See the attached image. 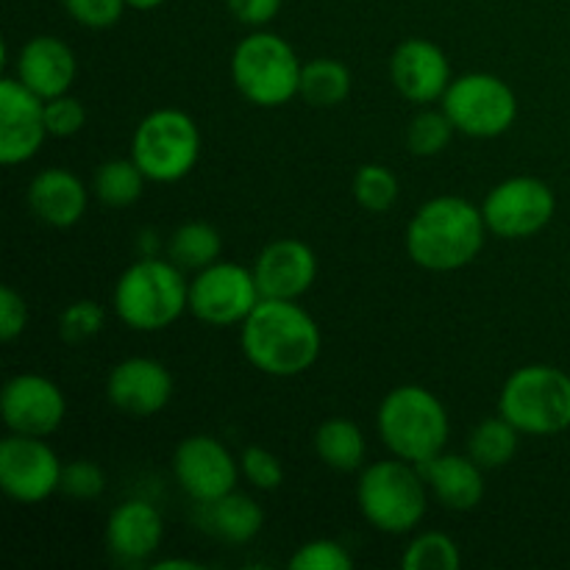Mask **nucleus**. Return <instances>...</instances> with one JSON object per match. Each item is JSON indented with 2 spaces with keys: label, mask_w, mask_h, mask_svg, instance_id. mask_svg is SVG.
Wrapping results in <instances>:
<instances>
[{
  "label": "nucleus",
  "mask_w": 570,
  "mask_h": 570,
  "mask_svg": "<svg viewBox=\"0 0 570 570\" xmlns=\"http://www.w3.org/2000/svg\"><path fill=\"white\" fill-rule=\"evenodd\" d=\"M351 193H354V200L365 212H373V215H384L395 206L401 195V181L387 165H362L360 170L354 173V181H351Z\"/></svg>",
  "instance_id": "nucleus-29"
},
{
  "label": "nucleus",
  "mask_w": 570,
  "mask_h": 570,
  "mask_svg": "<svg viewBox=\"0 0 570 570\" xmlns=\"http://www.w3.org/2000/svg\"><path fill=\"white\" fill-rule=\"evenodd\" d=\"M376 432L390 454L423 465L445 451L451 434L449 410L432 390L401 384L379 404Z\"/></svg>",
  "instance_id": "nucleus-4"
},
{
  "label": "nucleus",
  "mask_w": 570,
  "mask_h": 570,
  "mask_svg": "<svg viewBox=\"0 0 570 570\" xmlns=\"http://www.w3.org/2000/svg\"><path fill=\"white\" fill-rule=\"evenodd\" d=\"M488 234L482 206L462 195H438L412 215L406 254L429 273H454L482 254Z\"/></svg>",
  "instance_id": "nucleus-2"
},
{
  "label": "nucleus",
  "mask_w": 570,
  "mask_h": 570,
  "mask_svg": "<svg viewBox=\"0 0 570 570\" xmlns=\"http://www.w3.org/2000/svg\"><path fill=\"white\" fill-rule=\"evenodd\" d=\"M356 504L362 518L382 534H410L429 510V484L421 465L401 456L362 468L356 482Z\"/></svg>",
  "instance_id": "nucleus-5"
},
{
  "label": "nucleus",
  "mask_w": 570,
  "mask_h": 570,
  "mask_svg": "<svg viewBox=\"0 0 570 570\" xmlns=\"http://www.w3.org/2000/svg\"><path fill=\"white\" fill-rule=\"evenodd\" d=\"M462 566L460 546L445 532H421L401 557L404 570H456Z\"/></svg>",
  "instance_id": "nucleus-30"
},
{
  "label": "nucleus",
  "mask_w": 570,
  "mask_h": 570,
  "mask_svg": "<svg viewBox=\"0 0 570 570\" xmlns=\"http://www.w3.org/2000/svg\"><path fill=\"white\" fill-rule=\"evenodd\" d=\"M28 328V304L14 287L0 289V340L14 343Z\"/></svg>",
  "instance_id": "nucleus-38"
},
{
  "label": "nucleus",
  "mask_w": 570,
  "mask_h": 570,
  "mask_svg": "<svg viewBox=\"0 0 570 570\" xmlns=\"http://www.w3.org/2000/svg\"><path fill=\"white\" fill-rule=\"evenodd\" d=\"M106 326V309L98 301H72L59 315V337L70 345H81L98 337Z\"/></svg>",
  "instance_id": "nucleus-32"
},
{
  "label": "nucleus",
  "mask_w": 570,
  "mask_h": 570,
  "mask_svg": "<svg viewBox=\"0 0 570 570\" xmlns=\"http://www.w3.org/2000/svg\"><path fill=\"white\" fill-rule=\"evenodd\" d=\"M518 443H521V432L507 417H484L482 423H476L471 438H468V454L484 471H499V468L510 465L515 460Z\"/></svg>",
  "instance_id": "nucleus-27"
},
{
  "label": "nucleus",
  "mask_w": 570,
  "mask_h": 570,
  "mask_svg": "<svg viewBox=\"0 0 570 570\" xmlns=\"http://www.w3.org/2000/svg\"><path fill=\"white\" fill-rule=\"evenodd\" d=\"M200 128L187 111L154 109L139 120L131 137V159L154 184H176L195 170L200 159Z\"/></svg>",
  "instance_id": "nucleus-8"
},
{
  "label": "nucleus",
  "mask_w": 570,
  "mask_h": 570,
  "mask_svg": "<svg viewBox=\"0 0 570 570\" xmlns=\"http://www.w3.org/2000/svg\"><path fill=\"white\" fill-rule=\"evenodd\" d=\"M145 173L134 159H109L98 165L92 176V193L95 198L111 209H126L134 206L145 193Z\"/></svg>",
  "instance_id": "nucleus-28"
},
{
  "label": "nucleus",
  "mask_w": 570,
  "mask_h": 570,
  "mask_svg": "<svg viewBox=\"0 0 570 570\" xmlns=\"http://www.w3.org/2000/svg\"><path fill=\"white\" fill-rule=\"evenodd\" d=\"M128 9H137V11H154L159 6H165L167 0H126Z\"/></svg>",
  "instance_id": "nucleus-41"
},
{
  "label": "nucleus",
  "mask_w": 570,
  "mask_h": 570,
  "mask_svg": "<svg viewBox=\"0 0 570 570\" xmlns=\"http://www.w3.org/2000/svg\"><path fill=\"white\" fill-rule=\"evenodd\" d=\"M0 415L9 432L50 438L67 417V399L53 379L42 373H17L3 384Z\"/></svg>",
  "instance_id": "nucleus-14"
},
{
  "label": "nucleus",
  "mask_w": 570,
  "mask_h": 570,
  "mask_svg": "<svg viewBox=\"0 0 570 570\" xmlns=\"http://www.w3.org/2000/svg\"><path fill=\"white\" fill-rule=\"evenodd\" d=\"M243 354L256 371L273 379H295L312 371L323 351L315 317L295 301L262 298L239 326Z\"/></svg>",
  "instance_id": "nucleus-1"
},
{
  "label": "nucleus",
  "mask_w": 570,
  "mask_h": 570,
  "mask_svg": "<svg viewBox=\"0 0 570 570\" xmlns=\"http://www.w3.org/2000/svg\"><path fill=\"white\" fill-rule=\"evenodd\" d=\"M45 100L17 76L0 81V161L17 167L31 161L48 139Z\"/></svg>",
  "instance_id": "nucleus-15"
},
{
  "label": "nucleus",
  "mask_w": 570,
  "mask_h": 570,
  "mask_svg": "<svg viewBox=\"0 0 570 570\" xmlns=\"http://www.w3.org/2000/svg\"><path fill=\"white\" fill-rule=\"evenodd\" d=\"M456 134L454 122L449 120L443 109H426L423 106L406 126V148L412 156L432 159L440 156L451 145V137Z\"/></svg>",
  "instance_id": "nucleus-31"
},
{
  "label": "nucleus",
  "mask_w": 570,
  "mask_h": 570,
  "mask_svg": "<svg viewBox=\"0 0 570 570\" xmlns=\"http://www.w3.org/2000/svg\"><path fill=\"white\" fill-rule=\"evenodd\" d=\"M173 373L150 356H128L106 376V399L128 417H154L173 401Z\"/></svg>",
  "instance_id": "nucleus-16"
},
{
  "label": "nucleus",
  "mask_w": 570,
  "mask_h": 570,
  "mask_svg": "<svg viewBox=\"0 0 570 570\" xmlns=\"http://www.w3.org/2000/svg\"><path fill=\"white\" fill-rule=\"evenodd\" d=\"M61 6L70 14V20H76L83 28H92V31L117 26L122 11L128 9L126 0H61Z\"/></svg>",
  "instance_id": "nucleus-37"
},
{
  "label": "nucleus",
  "mask_w": 570,
  "mask_h": 570,
  "mask_svg": "<svg viewBox=\"0 0 570 570\" xmlns=\"http://www.w3.org/2000/svg\"><path fill=\"white\" fill-rule=\"evenodd\" d=\"M223 256V234L212 223H181L167 239V259L181 271H204Z\"/></svg>",
  "instance_id": "nucleus-26"
},
{
  "label": "nucleus",
  "mask_w": 570,
  "mask_h": 570,
  "mask_svg": "<svg viewBox=\"0 0 570 570\" xmlns=\"http://www.w3.org/2000/svg\"><path fill=\"white\" fill-rule=\"evenodd\" d=\"M482 215L493 237L529 239L554 220L557 195L543 178L512 176L484 195Z\"/></svg>",
  "instance_id": "nucleus-10"
},
{
  "label": "nucleus",
  "mask_w": 570,
  "mask_h": 570,
  "mask_svg": "<svg viewBox=\"0 0 570 570\" xmlns=\"http://www.w3.org/2000/svg\"><path fill=\"white\" fill-rule=\"evenodd\" d=\"M315 454L337 473H354L365 465L367 440L351 417H328L315 432Z\"/></svg>",
  "instance_id": "nucleus-24"
},
{
  "label": "nucleus",
  "mask_w": 570,
  "mask_h": 570,
  "mask_svg": "<svg viewBox=\"0 0 570 570\" xmlns=\"http://www.w3.org/2000/svg\"><path fill=\"white\" fill-rule=\"evenodd\" d=\"M111 306L131 332H165L189 312V282L176 262L142 256L120 273Z\"/></svg>",
  "instance_id": "nucleus-3"
},
{
  "label": "nucleus",
  "mask_w": 570,
  "mask_h": 570,
  "mask_svg": "<svg viewBox=\"0 0 570 570\" xmlns=\"http://www.w3.org/2000/svg\"><path fill=\"white\" fill-rule=\"evenodd\" d=\"M354 78L343 61L332 59V56H317V59L304 61L301 67V87L298 98L315 109H332L340 106L351 95Z\"/></svg>",
  "instance_id": "nucleus-25"
},
{
  "label": "nucleus",
  "mask_w": 570,
  "mask_h": 570,
  "mask_svg": "<svg viewBox=\"0 0 570 570\" xmlns=\"http://www.w3.org/2000/svg\"><path fill=\"white\" fill-rule=\"evenodd\" d=\"M28 206L45 226L72 228L87 215L89 189L67 167H45L28 184Z\"/></svg>",
  "instance_id": "nucleus-21"
},
{
  "label": "nucleus",
  "mask_w": 570,
  "mask_h": 570,
  "mask_svg": "<svg viewBox=\"0 0 570 570\" xmlns=\"http://www.w3.org/2000/svg\"><path fill=\"white\" fill-rule=\"evenodd\" d=\"M14 76L42 100L70 92L78 76V61L70 45L50 33L31 37L14 59Z\"/></svg>",
  "instance_id": "nucleus-19"
},
{
  "label": "nucleus",
  "mask_w": 570,
  "mask_h": 570,
  "mask_svg": "<svg viewBox=\"0 0 570 570\" xmlns=\"http://www.w3.org/2000/svg\"><path fill=\"white\" fill-rule=\"evenodd\" d=\"M262 301L254 267L217 259L215 265L195 271L189 282V312L206 326H243L245 317Z\"/></svg>",
  "instance_id": "nucleus-11"
},
{
  "label": "nucleus",
  "mask_w": 570,
  "mask_h": 570,
  "mask_svg": "<svg viewBox=\"0 0 570 570\" xmlns=\"http://www.w3.org/2000/svg\"><path fill=\"white\" fill-rule=\"evenodd\" d=\"M45 126H48L50 137H76L83 126H87V106L70 92L56 95V98L45 100Z\"/></svg>",
  "instance_id": "nucleus-36"
},
{
  "label": "nucleus",
  "mask_w": 570,
  "mask_h": 570,
  "mask_svg": "<svg viewBox=\"0 0 570 570\" xmlns=\"http://www.w3.org/2000/svg\"><path fill=\"white\" fill-rule=\"evenodd\" d=\"M289 568L293 570H351L354 568V557L348 554L343 543L328 538L309 540L301 546L293 557H289Z\"/></svg>",
  "instance_id": "nucleus-33"
},
{
  "label": "nucleus",
  "mask_w": 570,
  "mask_h": 570,
  "mask_svg": "<svg viewBox=\"0 0 570 570\" xmlns=\"http://www.w3.org/2000/svg\"><path fill=\"white\" fill-rule=\"evenodd\" d=\"M106 490V473L92 460H72L61 471L59 493L70 495L76 501H95Z\"/></svg>",
  "instance_id": "nucleus-35"
},
{
  "label": "nucleus",
  "mask_w": 570,
  "mask_h": 570,
  "mask_svg": "<svg viewBox=\"0 0 570 570\" xmlns=\"http://www.w3.org/2000/svg\"><path fill=\"white\" fill-rule=\"evenodd\" d=\"M429 493L438 499L440 507L451 512H471L482 504L488 493L484 468L471 454H443L432 456L421 465Z\"/></svg>",
  "instance_id": "nucleus-22"
},
{
  "label": "nucleus",
  "mask_w": 570,
  "mask_h": 570,
  "mask_svg": "<svg viewBox=\"0 0 570 570\" xmlns=\"http://www.w3.org/2000/svg\"><path fill=\"white\" fill-rule=\"evenodd\" d=\"M204 523L206 532H212L215 538L234 546H245L259 538L262 529H265V510L254 495L232 490L223 499L204 504Z\"/></svg>",
  "instance_id": "nucleus-23"
},
{
  "label": "nucleus",
  "mask_w": 570,
  "mask_h": 570,
  "mask_svg": "<svg viewBox=\"0 0 570 570\" xmlns=\"http://www.w3.org/2000/svg\"><path fill=\"white\" fill-rule=\"evenodd\" d=\"M223 3L232 11L234 20L243 22V26L265 28L267 22L276 20L284 0H223Z\"/></svg>",
  "instance_id": "nucleus-39"
},
{
  "label": "nucleus",
  "mask_w": 570,
  "mask_h": 570,
  "mask_svg": "<svg viewBox=\"0 0 570 570\" xmlns=\"http://www.w3.org/2000/svg\"><path fill=\"white\" fill-rule=\"evenodd\" d=\"M301 67L304 61L287 39L256 28L234 48L232 81L248 104L259 109H278L298 98Z\"/></svg>",
  "instance_id": "nucleus-7"
},
{
  "label": "nucleus",
  "mask_w": 570,
  "mask_h": 570,
  "mask_svg": "<svg viewBox=\"0 0 570 570\" xmlns=\"http://www.w3.org/2000/svg\"><path fill=\"white\" fill-rule=\"evenodd\" d=\"M262 298L298 301L317 278V256L304 239L282 237L267 243L254 262Z\"/></svg>",
  "instance_id": "nucleus-18"
},
{
  "label": "nucleus",
  "mask_w": 570,
  "mask_h": 570,
  "mask_svg": "<svg viewBox=\"0 0 570 570\" xmlns=\"http://www.w3.org/2000/svg\"><path fill=\"white\" fill-rule=\"evenodd\" d=\"M59 454L45 438L14 434L0 440V490L17 504H42L61 488Z\"/></svg>",
  "instance_id": "nucleus-12"
},
{
  "label": "nucleus",
  "mask_w": 570,
  "mask_h": 570,
  "mask_svg": "<svg viewBox=\"0 0 570 570\" xmlns=\"http://www.w3.org/2000/svg\"><path fill=\"white\" fill-rule=\"evenodd\" d=\"M440 109L454 122L456 134L471 139H495L518 120V95L493 72H465L445 89Z\"/></svg>",
  "instance_id": "nucleus-9"
},
{
  "label": "nucleus",
  "mask_w": 570,
  "mask_h": 570,
  "mask_svg": "<svg viewBox=\"0 0 570 570\" xmlns=\"http://www.w3.org/2000/svg\"><path fill=\"white\" fill-rule=\"evenodd\" d=\"M390 81L395 92L415 106L440 104L451 87V61L438 42L410 37L390 56Z\"/></svg>",
  "instance_id": "nucleus-17"
},
{
  "label": "nucleus",
  "mask_w": 570,
  "mask_h": 570,
  "mask_svg": "<svg viewBox=\"0 0 570 570\" xmlns=\"http://www.w3.org/2000/svg\"><path fill=\"white\" fill-rule=\"evenodd\" d=\"M200 566L195 560H184V557H170V560H154V570H198Z\"/></svg>",
  "instance_id": "nucleus-40"
},
{
  "label": "nucleus",
  "mask_w": 570,
  "mask_h": 570,
  "mask_svg": "<svg viewBox=\"0 0 570 570\" xmlns=\"http://www.w3.org/2000/svg\"><path fill=\"white\" fill-rule=\"evenodd\" d=\"M499 415L527 438H554L570 429V376L562 367L523 365L507 376Z\"/></svg>",
  "instance_id": "nucleus-6"
},
{
  "label": "nucleus",
  "mask_w": 570,
  "mask_h": 570,
  "mask_svg": "<svg viewBox=\"0 0 570 570\" xmlns=\"http://www.w3.org/2000/svg\"><path fill=\"white\" fill-rule=\"evenodd\" d=\"M239 473H243L250 488L265 490V493H273L284 482L282 460L273 451L262 449V445H248L239 454Z\"/></svg>",
  "instance_id": "nucleus-34"
},
{
  "label": "nucleus",
  "mask_w": 570,
  "mask_h": 570,
  "mask_svg": "<svg viewBox=\"0 0 570 570\" xmlns=\"http://www.w3.org/2000/svg\"><path fill=\"white\" fill-rule=\"evenodd\" d=\"M173 476L195 504L204 507L237 490L243 473L239 456H234L220 440L212 434H189L173 451Z\"/></svg>",
  "instance_id": "nucleus-13"
},
{
  "label": "nucleus",
  "mask_w": 570,
  "mask_h": 570,
  "mask_svg": "<svg viewBox=\"0 0 570 570\" xmlns=\"http://www.w3.org/2000/svg\"><path fill=\"white\" fill-rule=\"evenodd\" d=\"M161 540L165 521L150 501H122L106 521V549L120 562H148L161 549Z\"/></svg>",
  "instance_id": "nucleus-20"
}]
</instances>
